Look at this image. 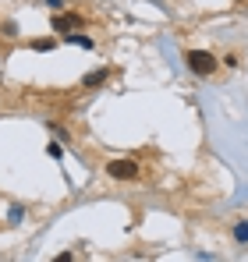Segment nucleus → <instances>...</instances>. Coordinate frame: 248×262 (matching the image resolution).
Here are the masks:
<instances>
[{"mask_svg": "<svg viewBox=\"0 0 248 262\" xmlns=\"http://www.w3.org/2000/svg\"><path fill=\"white\" fill-rule=\"evenodd\" d=\"M184 64H188V71H192V75L209 78V75L216 71V64H220V60H216L209 50H188V53H184Z\"/></svg>", "mask_w": 248, "mask_h": 262, "instance_id": "1", "label": "nucleus"}, {"mask_svg": "<svg viewBox=\"0 0 248 262\" xmlns=\"http://www.w3.org/2000/svg\"><path fill=\"white\" fill-rule=\"evenodd\" d=\"M107 174L114 177V181H135L138 177V163L135 160H110L107 163Z\"/></svg>", "mask_w": 248, "mask_h": 262, "instance_id": "2", "label": "nucleus"}, {"mask_svg": "<svg viewBox=\"0 0 248 262\" xmlns=\"http://www.w3.org/2000/svg\"><path fill=\"white\" fill-rule=\"evenodd\" d=\"M50 29H53V32H64V36H71L75 29H85V18H82V14H57V18L50 21Z\"/></svg>", "mask_w": 248, "mask_h": 262, "instance_id": "3", "label": "nucleus"}, {"mask_svg": "<svg viewBox=\"0 0 248 262\" xmlns=\"http://www.w3.org/2000/svg\"><path fill=\"white\" fill-rule=\"evenodd\" d=\"M107 78H110V71H107V68H96L92 75H85V78H82V85L85 89H96L99 82H107Z\"/></svg>", "mask_w": 248, "mask_h": 262, "instance_id": "4", "label": "nucleus"}, {"mask_svg": "<svg viewBox=\"0 0 248 262\" xmlns=\"http://www.w3.org/2000/svg\"><path fill=\"white\" fill-rule=\"evenodd\" d=\"M68 43L82 46V50H96V39H92V36H82V32H71V36H68Z\"/></svg>", "mask_w": 248, "mask_h": 262, "instance_id": "5", "label": "nucleus"}, {"mask_svg": "<svg viewBox=\"0 0 248 262\" xmlns=\"http://www.w3.org/2000/svg\"><path fill=\"white\" fill-rule=\"evenodd\" d=\"M231 234H234V241H238V245H248V220L234 223V230H231Z\"/></svg>", "mask_w": 248, "mask_h": 262, "instance_id": "6", "label": "nucleus"}, {"mask_svg": "<svg viewBox=\"0 0 248 262\" xmlns=\"http://www.w3.org/2000/svg\"><path fill=\"white\" fill-rule=\"evenodd\" d=\"M0 36L14 39V36H18V25H14V21H4V25H0Z\"/></svg>", "mask_w": 248, "mask_h": 262, "instance_id": "7", "label": "nucleus"}, {"mask_svg": "<svg viewBox=\"0 0 248 262\" xmlns=\"http://www.w3.org/2000/svg\"><path fill=\"white\" fill-rule=\"evenodd\" d=\"M46 156H50V160H64V149H60L57 142H50V145H46Z\"/></svg>", "mask_w": 248, "mask_h": 262, "instance_id": "8", "label": "nucleus"}, {"mask_svg": "<svg viewBox=\"0 0 248 262\" xmlns=\"http://www.w3.org/2000/svg\"><path fill=\"white\" fill-rule=\"evenodd\" d=\"M50 131H53V135H57L60 142H68V138H71V135H68V128H60L57 121H50Z\"/></svg>", "mask_w": 248, "mask_h": 262, "instance_id": "9", "label": "nucleus"}, {"mask_svg": "<svg viewBox=\"0 0 248 262\" xmlns=\"http://www.w3.org/2000/svg\"><path fill=\"white\" fill-rule=\"evenodd\" d=\"M32 50H39V53H46V50H53V39H36V43H32Z\"/></svg>", "mask_w": 248, "mask_h": 262, "instance_id": "10", "label": "nucleus"}, {"mask_svg": "<svg viewBox=\"0 0 248 262\" xmlns=\"http://www.w3.org/2000/svg\"><path fill=\"white\" fill-rule=\"evenodd\" d=\"M46 7L50 11H64V0H46Z\"/></svg>", "mask_w": 248, "mask_h": 262, "instance_id": "11", "label": "nucleus"}, {"mask_svg": "<svg viewBox=\"0 0 248 262\" xmlns=\"http://www.w3.org/2000/svg\"><path fill=\"white\" fill-rule=\"evenodd\" d=\"M50 262H71V252H60V255H53Z\"/></svg>", "mask_w": 248, "mask_h": 262, "instance_id": "12", "label": "nucleus"}, {"mask_svg": "<svg viewBox=\"0 0 248 262\" xmlns=\"http://www.w3.org/2000/svg\"><path fill=\"white\" fill-rule=\"evenodd\" d=\"M238 4H248V0H238Z\"/></svg>", "mask_w": 248, "mask_h": 262, "instance_id": "13", "label": "nucleus"}]
</instances>
